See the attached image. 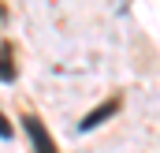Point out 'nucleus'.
I'll return each mask as SVG.
<instances>
[{"mask_svg":"<svg viewBox=\"0 0 160 153\" xmlns=\"http://www.w3.org/2000/svg\"><path fill=\"white\" fill-rule=\"evenodd\" d=\"M116 108H119V97H112V101H104V105H97V108H93V112H89V116H86V119L78 123V135H82V131H93V127H101V123H104L108 116L116 112Z\"/></svg>","mask_w":160,"mask_h":153,"instance_id":"2","label":"nucleus"},{"mask_svg":"<svg viewBox=\"0 0 160 153\" xmlns=\"http://www.w3.org/2000/svg\"><path fill=\"white\" fill-rule=\"evenodd\" d=\"M11 135H15V131H11V123H8V119H4V112H0V138H4V142H8V138H11Z\"/></svg>","mask_w":160,"mask_h":153,"instance_id":"4","label":"nucleus"},{"mask_svg":"<svg viewBox=\"0 0 160 153\" xmlns=\"http://www.w3.org/2000/svg\"><path fill=\"white\" fill-rule=\"evenodd\" d=\"M22 127H26V135H30V142H34V150H38V153H52V150H56L38 116H22Z\"/></svg>","mask_w":160,"mask_h":153,"instance_id":"1","label":"nucleus"},{"mask_svg":"<svg viewBox=\"0 0 160 153\" xmlns=\"http://www.w3.org/2000/svg\"><path fill=\"white\" fill-rule=\"evenodd\" d=\"M15 75L19 71H15V60H11V45L4 41L0 45V82H15Z\"/></svg>","mask_w":160,"mask_h":153,"instance_id":"3","label":"nucleus"}]
</instances>
